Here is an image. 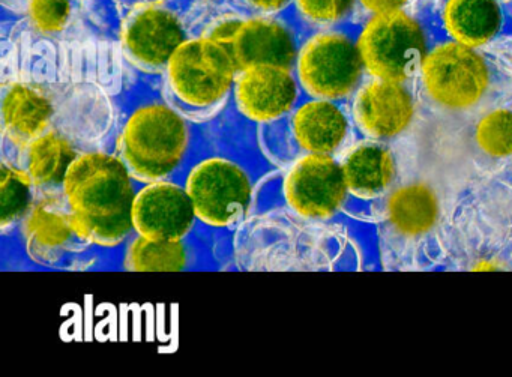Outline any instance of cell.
<instances>
[{
  "label": "cell",
  "instance_id": "cell-1",
  "mask_svg": "<svg viewBox=\"0 0 512 377\" xmlns=\"http://www.w3.org/2000/svg\"><path fill=\"white\" fill-rule=\"evenodd\" d=\"M32 47L5 64L2 83V158L20 166L38 137L55 127L95 95L109 92L103 85L107 62L94 53Z\"/></svg>",
  "mask_w": 512,
  "mask_h": 377
},
{
  "label": "cell",
  "instance_id": "cell-2",
  "mask_svg": "<svg viewBox=\"0 0 512 377\" xmlns=\"http://www.w3.org/2000/svg\"><path fill=\"white\" fill-rule=\"evenodd\" d=\"M140 182L107 146L80 155L65 175L62 193L83 238L113 250L134 235L133 205Z\"/></svg>",
  "mask_w": 512,
  "mask_h": 377
},
{
  "label": "cell",
  "instance_id": "cell-3",
  "mask_svg": "<svg viewBox=\"0 0 512 377\" xmlns=\"http://www.w3.org/2000/svg\"><path fill=\"white\" fill-rule=\"evenodd\" d=\"M194 122L166 98L134 104L113 136V151L140 184L181 181L200 145Z\"/></svg>",
  "mask_w": 512,
  "mask_h": 377
},
{
  "label": "cell",
  "instance_id": "cell-4",
  "mask_svg": "<svg viewBox=\"0 0 512 377\" xmlns=\"http://www.w3.org/2000/svg\"><path fill=\"white\" fill-rule=\"evenodd\" d=\"M260 158V148L247 155L241 149H205V140H200L182 182L202 226L224 230L247 221L260 181L272 167L260 169Z\"/></svg>",
  "mask_w": 512,
  "mask_h": 377
},
{
  "label": "cell",
  "instance_id": "cell-5",
  "mask_svg": "<svg viewBox=\"0 0 512 377\" xmlns=\"http://www.w3.org/2000/svg\"><path fill=\"white\" fill-rule=\"evenodd\" d=\"M236 68L224 44L188 38L163 73V97L194 124L214 119L233 97Z\"/></svg>",
  "mask_w": 512,
  "mask_h": 377
},
{
  "label": "cell",
  "instance_id": "cell-6",
  "mask_svg": "<svg viewBox=\"0 0 512 377\" xmlns=\"http://www.w3.org/2000/svg\"><path fill=\"white\" fill-rule=\"evenodd\" d=\"M115 115L109 92L95 95L31 143L20 167L28 170L38 191L62 190L71 164L113 134Z\"/></svg>",
  "mask_w": 512,
  "mask_h": 377
},
{
  "label": "cell",
  "instance_id": "cell-7",
  "mask_svg": "<svg viewBox=\"0 0 512 377\" xmlns=\"http://www.w3.org/2000/svg\"><path fill=\"white\" fill-rule=\"evenodd\" d=\"M352 133V121L338 101L307 98L284 118L257 127V145L275 169L308 154L337 155Z\"/></svg>",
  "mask_w": 512,
  "mask_h": 377
},
{
  "label": "cell",
  "instance_id": "cell-8",
  "mask_svg": "<svg viewBox=\"0 0 512 377\" xmlns=\"http://www.w3.org/2000/svg\"><path fill=\"white\" fill-rule=\"evenodd\" d=\"M29 259L50 269L80 271L94 262L101 248L80 235L62 190L38 191L20 223Z\"/></svg>",
  "mask_w": 512,
  "mask_h": 377
},
{
  "label": "cell",
  "instance_id": "cell-9",
  "mask_svg": "<svg viewBox=\"0 0 512 377\" xmlns=\"http://www.w3.org/2000/svg\"><path fill=\"white\" fill-rule=\"evenodd\" d=\"M293 71L308 98L338 103L355 95L365 74L358 43L341 31L308 37L299 46Z\"/></svg>",
  "mask_w": 512,
  "mask_h": 377
},
{
  "label": "cell",
  "instance_id": "cell-10",
  "mask_svg": "<svg viewBox=\"0 0 512 377\" xmlns=\"http://www.w3.org/2000/svg\"><path fill=\"white\" fill-rule=\"evenodd\" d=\"M419 74L428 98L448 112H469L490 91L491 70L484 56L454 40L428 50Z\"/></svg>",
  "mask_w": 512,
  "mask_h": 377
},
{
  "label": "cell",
  "instance_id": "cell-11",
  "mask_svg": "<svg viewBox=\"0 0 512 377\" xmlns=\"http://www.w3.org/2000/svg\"><path fill=\"white\" fill-rule=\"evenodd\" d=\"M356 43L365 73L394 82H406L418 73L428 53L421 23L401 10L374 14L359 32Z\"/></svg>",
  "mask_w": 512,
  "mask_h": 377
},
{
  "label": "cell",
  "instance_id": "cell-12",
  "mask_svg": "<svg viewBox=\"0 0 512 377\" xmlns=\"http://www.w3.org/2000/svg\"><path fill=\"white\" fill-rule=\"evenodd\" d=\"M277 172V194L299 220H331L349 200L343 167L334 155H304Z\"/></svg>",
  "mask_w": 512,
  "mask_h": 377
},
{
  "label": "cell",
  "instance_id": "cell-13",
  "mask_svg": "<svg viewBox=\"0 0 512 377\" xmlns=\"http://www.w3.org/2000/svg\"><path fill=\"white\" fill-rule=\"evenodd\" d=\"M206 37L224 44L238 71L256 65H275L293 70L299 44L295 31L277 17H251L220 23Z\"/></svg>",
  "mask_w": 512,
  "mask_h": 377
},
{
  "label": "cell",
  "instance_id": "cell-14",
  "mask_svg": "<svg viewBox=\"0 0 512 377\" xmlns=\"http://www.w3.org/2000/svg\"><path fill=\"white\" fill-rule=\"evenodd\" d=\"M188 40L178 14L163 5H148L127 17L121 29V49L137 70L163 76L176 50Z\"/></svg>",
  "mask_w": 512,
  "mask_h": 377
},
{
  "label": "cell",
  "instance_id": "cell-15",
  "mask_svg": "<svg viewBox=\"0 0 512 377\" xmlns=\"http://www.w3.org/2000/svg\"><path fill=\"white\" fill-rule=\"evenodd\" d=\"M197 224L196 208L184 182L166 179L140 185L133 205L136 235L179 241L190 238Z\"/></svg>",
  "mask_w": 512,
  "mask_h": 377
},
{
  "label": "cell",
  "instance_id": "cell-16",
  "mask_svg": "<svg viewBox=\"0 0 512 377\" xmlns=\"http://www.w3.org/2000/svg\"><path fill=\"white\" fill-rule=\"evenodd\" d=\"M295 71L275 65H256L236 74L233 104L251 124L266 125L289 115L301 103Z\"/></svg>",
  "mask_w": 512,
  "mask_h": 377
},
{
  "label": "cell",
  "instance_id": "cell-17",
  "mask_svg": "<svg viewBox=\"0 0 512 377\" xmlns=\"http://www.w3.org/2000/svg\"><path fill=\"white\" fill-rule=\"evenodd\" d=\"M415 115V98L404 82L373 77L353 95V124L374 142L397 139L412 125Z\"/></svg>",
  "mask_w": 512,
  "mask_h": 377
},
{
  "label": "cell",
  "instance_id": "cell-18",
  "mask_svg": "<svg viewBox=\"0 0 512 377\" xmlns=\"http://www.w3.org/2000/svg\"><path fill=\"white\" fill-rule=\"evenodd\" d=\"M349 197L371 199L385 193L395 181L397 164L392 152L380 142L359 143L340 161Z\"/></svg>",
  "mask_w": 512,
  "mask_h": 377
},
{
  "label": "cell",
  "instance_id": "cell-19",
  "mask_svg": "<svg viewBox=\"0 0 512 377\" xmlns=\"http://www.w3.org/2000/svg\"><path fill=\"white\" fill-rule=\"evenodd\" d=\"M439 199L430 185L412 182L395 188L385 202L389 227L403 238H421L439 221Z\"/></svg>",
  "mask_w": 512,
  "mask_h": 377
},
{
  "label": "cell",
  "instance_id": "cell-20",
  "mask_svg": "<svg viewBox=\"0 0 512 377\" xmlns=\"http://www.w3.org/2000/svg\"><path fill=\"white\" fill-rule=\"evenodd\" d=\"M502 23L497 0H448L443 8V25L449 37L473 49L496 38Z\"/></svg>",
  "mask_w": 512,
  "mask_h": 377
},
{
  "label": "cell",
  "instance_id": "cell-21",
  "mask_svg": "<svg viewBox=\"0 0 512 377\" xmlns=\"http://www.w3.org/2000/svg\"><path fill=\"white\" fill-rule=\"evenodd\" d=\"M193 268V250L188 239H146L134 233L125 244L124 269L134 272L187 271Z\"/></svg>",
  "mask_w": 512,
  "mask_h": 377
},
{
  "label": "cell",
  "instance_id": "cell-22",
  "mask_svg": "<svg viewBox=\"0 0 512 377\" xmlns=\"http://www.w3.org/2000/svg\"><path fill=\"white\" fill-rule=\"evenodd\" d=\"M37 188L28 170L2 158V182H0V229L20 226L29 209L34 205Z\"/></svg>",
  "mask_w": 512,
  "mask_h": 377
},
{
  "label": "cell",
  "instance_id": "cell-23",
  "mask_svg": "<svg viewBox=\"0 0 512 377\" xmlns=\"http://www.w3.org/2000/svg\"><path fill=\"white\" fill-rule=\"evenodd\" d=\"M475 143L482 154L491 158L512 155V110L496 109L485 113L475 127Z\"/></svg>",
  "mask_w": 512,
  "mask_h": 377
},
{
  "label": "cell",
  "instance_id": "cell-24",
  "mask_svg": "<svg viewBox=\"0 0 512 377\" xmlns=\"http://www.w3.org/2000/svg\"><path fill=\"white\" fill-rule=\"evenodd\" d=\"M29 23L37 34L55 37L70 25L73 17L71 0H28L26 5Z\"/></svg>",
  "mask_w": 512,
  "mask_h": 377
},
{
  "label": "cell",
  "instance_id": "cell-25",
  "mask_svg": "<svg viewBox=\"0 0 512 377\" xmlns=\"http://www.w3.org/2000/svg\"><path fill=\"white\" fill-rule=\"evenodd\" d=\"M299 16L314 26L337 25L352 13L356 0H293Z\"/></svg>",
  "mask_w": 512,
  "mask_h": 377
},
{
  "label": "cell",
  "instance_id": "cell-26",
  "mask_svg": "<svg viewBox=\"0 0 512 377\" xmlns=\"http://www.w3.org/2000/svg\"><path fill=\"white\" fill-rule=\"evenodd\" d=\"M245 7L256 13L263 14V16H272V14L280 13L292 0H242Z\"/></svg>",
  "mask_w": 512,
  "mask_h": 377
},
{
  "label": "cell",
  "instance_id": "cell-27",
  "mask_svg": "<svg viewBox=\"0 0 512 377\" xmlns=\"http://www.w3.org/2000/svg\"><path fill=\"white\" fill-rule=\"evenodd\" d=\"M358 2L365 10L371 11L373 14L400 11L407 4V0H358Z\"/></svg>",
  "mask_w": 512,
  "mask_h": 377
}]
</instances>
